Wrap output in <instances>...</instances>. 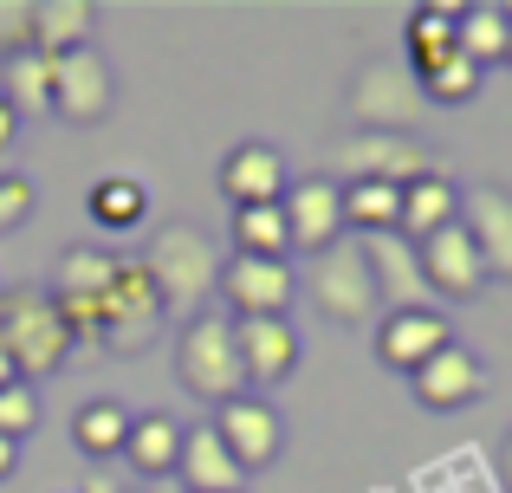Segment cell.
<instances>
[{
	"mask_svg": "<svg viewBox=\"0 0 512 493\" xmlns=\"http://www.w3.org/2000/svg\"><path fill=\"white\" fill-rule=\"evenodd\" d=\"M448 344H454V325L435 312V305L376 318V357H383L389 370H402V377H415V370H422L435 351H448Z\"/></svg>",
	"mask_w": 512,
	"mask_h": 493,
	"instance_id": "cell-14",
	"label": "cell"
},
{
	"mask_svg": "<svg viewBox=\"0 0 512 493\" xmlns=\"http://www.w3.org/2000/svg\"><path fill=\"white\" fill-rule=\"evenodd\" d=\"M20 52H39L33 46V0H0V65L20 59Z\"/></svg>",
	"mask_w": 512,
	"mask_h": 493,
	"instance_id": "cell-33",
	"label": "cell"
},
{
	"mask_svg": "<svg viewBox=\"0 0 512 493\" xmlns=\"http://www.w3.org/2000/svg\"><path fill=\"white\" fill-rule=\"evenodd\" d=\"M415 260H422V279H428V299H480V292L493 286L487 266H480V247L467 241L461 221H448V228H435L428 241H415Z\"/></svg>",
	"mask_w": 512,
	"mask_h": 493,
	"instance_id": "cell-9",
	"label": "cell"
},
{
	"mask_svg": "<svg viewBox=\"0 0 512 493\" xmlns=\"http://www.w3.org/2000/svg\"><path fill=\"white\" fill-rule=\"evenodd\" d=\"M461 228L480 247L487 279L512 286V189H500V182H461Z\"/></svg>",
	"mask_w": 512,
	"mask_h": 493,
	"instance_id": "cell-12",
	"label": "cell"
},
{
	"mask_svg": "<svg viewBox=\"0 0 512 493\" xmlns=\"http://www.w3.org/2000/svg\"><path fill=\"white\" fill-rule=\"evenodd\" d=\"M448 221H461V182L454 176H422V182H409L402 189V241H428L435 228H448Z\"/></svg>",
	"mask_w": 512,
	"mask_h": 493,
	"instance_id": "cell-21",
	"label": "cell"
},
{
	"mask_svg": "<svg viewBox=\"0 0 512 493\" xmlns=\"http://www.w3.org/2000/svg\"><path fill=\"white\" fill-rule=\"evenodd\" d=\"M279 215L292 228V247L299 253H325L344 241V182L338 176H299L279 195Z\"/></svg>",
	"mask_w": 512,
	"mask_h": 493,
	"instance_id": "cell-10",
	"label": "cell"
},
{
	"mask_svg": "<svg viewBox=\"0 0 512 493\" xmlns=\"http://www.w3.org/2000/svg\"><path fill=\"white\" fill-rule=\"evenodd\" d=\"M7 383H26V377H20V370H13V357L0 351V390H7Z\"/></svg>",
	"mask_w": 512,
	"mask_h": 493,
	"instance_id": "cell-38",
	"label": "cell"
},
{
	"mask_svg": "<svg viewBox=\"0 0 512 493\" xmlns=\"http://www.w3.org/2000/svg\"><path fill=\"white\" fill-rule=\"evenodd\" d=\"M500 481H506V493H512V429H506V442H500Z\"/></svg>",
	"mask_w": 512,
	"mask_h": 493,
	"instance_id": "cell-37",
	"label": "cell"
},
{
	"mask_svg": "<svg viewBox=\"0 0 512 493\" xmlns=\"http://www.w3.org/2000/svg\"><path fill=\"white\" fill-rule=\"evenodd\" d=\"M117 266H124V253H111V247H65L59 253V266H52V299H65V305H98L104 292H111V279H117Z\"/></svg>",
	"mask_w": 512,
	"mask_h": 493,
	"instance_id": "cell-20",
	"label": "cell"
},
{
	"mask_svg": "<svg viewBox=\"0 0 512 493\" xmlns=\"http://www.w3.org/2000/svg\"><path fill=\"white\" fill-rule=\"evenodd\" d=\"M292 292H299V273L286 260H221V299H227V318H286Z\"/></svg>",
	"mask_w": 512,
	"mask_h": 493,
	"instance_id": "cell-11",
	"label": "cell"
},
{
	"mask_svg": "<svg viewBox=\"0 0 512 493\" xmlns=\"http://www.w3.org/2000/svg\"><path fill=\"white\" fill-rule=\"evenodd\" d=\"M111 104H117V78H111V59L98 46H78V52L52 59V111L65 124H104Z\"/></svg>",
	"mask_w": 512,
	"mask_h": 493,
	"instance_id": "cell-8",
	"label": "cell"
},
{
	"mask_svg": "<svg viewBox=\"0 0 512 493\" xmlns=\"http://www.w3.org/2000/svg\"><path fill=\"white\" fill-rule=\"evenodd\" d=\"M91 26H98V7H91V0H33V46L46 52V59L91 46Z\"/></svg>",
	"mask_w": 512,
	"mask_h": 493,
	"instance_id": "cell-22",
	"label": "cell"
},
{
	"mask_svg": "<svg viewBox=\"0 0 512 493\" xmlns=\"http://www.w3.org/2000/svg\"><path fill=\"white\" fill-rule=\"evenodd\" d=\"M344 228L396 234L402 228V189H389V182H344Z\"/></svg>",
	"mask_w": 512,
	"mask_h": 493,
	"instance_id": "cell-27",
	"label": "cell"
},
{
	"mask_svg": "<svg viewBox=\"0 0 512 493\" xmlns=\"http://www.w3.org/2000/svg\"><path fill=\"white\" fill-rule=\"evenodd\" d=\"M350 117H357V130H402V137H415L428 117V98L422 85H415L409 59L402 52H376V59H363L357 72H350Z\"/></svg>",
	"mask_w": 512,
	"mask_h": 493,
	"instance_id": "cell-5",
	"label": "cell"
},
{
	"mask_svg": "<svg viewBox=\"0 0 512 493\" xmlns=\"http://www.w3.org/2000/svg\"><path fill=\"white\" fill-rule=\"evenodd\" d=\"M130 409L124 403H111V396H98V403H85L72 416V442H78V455L85 461H104V455H124V442H130Z\"/></svg>",
	"mask_w": 512,
	"mask_h": 493,
	"instance_id": "cell-25",
	"label": "cell"
},
{
	"mask_svg": "<svg viewBox=\"0 0 512 493\" xmlns=\"http://www.w3.org/2000/svg\"><path fill=\"white\" fill-rule=\"evenodd\" d=\"M65 318V331H72V344H104L111 357H143L156 344V325H163V292H156V279L143 273L137 253H124V266H117L111 292H104L98 305H65L52 299Z\"/></svg>",
	"mask_w": 512,
	"mask_h": 493,
	"instance_id": "cell-1",
	"label": "cell"
},
{
	"mask_svg": "<svg viewBox=\"0 0 512 493\" xmlns=\"http://www.w3.org/2000/svg\"><path fill=\"white\" fill-rule=\"evenodd\" d=\"M33 429H39V390L33 383H7V390H0V435H7V442H26Z\"/></svg>",
	"mask_w": 512,
	"mask_h": 493,
	"instance_id": "cell-32",
	"label": "cell"
},
{
	"mask_svg": "<svg viewBox=\"0 0 512 493\" xmlns=\"http://www.w3.org/2000/svg\"><path fill=\"white\" fill-rule=\"evenodd\" d=\"M13 143H20V117H13V104L0 98V163L13 156Z\"/></svg>",
	"mask_w": 512,
	"mask_h": 493,
	"instance_id": "cell-35",
	"label": "cell"
},
{
	"mask_svg": "<svg viewBox=\"0 0 512 493\" xmlns=\"http://www.w3.org/2000/svg\"><path fill=\"white\" fill-rule=\"evenodd\" d=\"M435 150L422 137H402V130H350L338 143V182H389V189H409V182L435 176Z\"/></svg>",
	"mask_w": 512,
	"mask_h": 493,
	"instance_id": "cell-7",
	"label": "cell"
},
{
	"mask_svg": "<svg viewBox=\"0 0 512 493\" xmlns=\"http://www.w3.org/2000/svg\"><path fill=\"white\" fill-rule=\"evenodd\" d=\"M39 208V189L26 176H0V234H13L26 215Z\"/></svg>",
	"mask_w": 512,
	"mask_h": 493,
	"instance_id": "cell-34",
	"label": "cell"
},
{
	"mask_svg": "<svg viewBox=\"0 0 512 493\" xmlns=\"http://www.w3.org/2000/svg\"><path fill=\"white\" fill-rule=\"evenodd\" d=\"M78 493H117V481H104V474H91V481L78 487Z\"/></svg>",
	"mask_w": 512,
	"mask_h": 493,
	"instance_id": "cell-39",
	"label": "cell"
},
{
	"mask_svg": "<svg viewBox=\"0 0 512 493\" xmlns=\"http://www.w3.org/2000/svg\"><path fill=\"white\" fill-rule=\"evenodd\" d=\"M305 292H312V305L331 318V325H370V318L383 312V299H376V279H370V260H363L357 234H344L338 247L312 253V279H305Z\"/></svg>",
	"mask_w": 512,
	"mask_h": 493,
	"instance_id": "cell-6",
	"label": "cell"
},
{
	"mask_svg": "<svg viewBox=\"0 0 512 493\" xmlns=\"http://www.w3.org/2000/svg\"><path fill=\"white\" fill-rule=\"evenodd\" d=\"M117 493H143V487H117Z\"/></svg>",
	"mask_w": 512,
	"mask_h": 493,
	"instance_id": "cell-41",
	"label": "cell"
},
{
	"mask_svg": "<svg viewBox=\"0 0 512 493\" xmlns=\"http://www.w3.org/2000/svg\"><path fill=\"white\" fill-rule=\"evenodd\" d=\"M454 26H461V7H448V0H435V7H415V13H409V52H402V59L448 52V46H454Z\"/></svg>",
	"mask_w": 512,
	"mask_h": 493,
	"instance_id": "cell-31",
	"label": "cell"
},
{
	"mask_svg": "<svg viewBox=\"0 0 512 493\" xmlns=\"http://www.w3.org/2000/svg\"><path fill=\"white\" fill-rule=\"evenodd\" d=\"M188 493H247V468L227 455V442L214 429H188L182 435V461H175Z\"/></svg>",
	"mask_w": 512,
	"mask_h": 493,
	"instance_id": "cell-19",
	"label": "cell"
},
{
	"mask_svg": "<svg viewBox=\"0 0 512 493\" xmlns=\"http://www.w3.org/2000/svg\"><path fill=\"white\" fill-rule=\"evenodd\" d=\"M208 429L221 435L227 455H234L247 474L273 468L279 448H286V429H279V416H273V403H266V396H234V403H221Z\"/></svg>",
	"mask_w": 512,
	"mask_h": 493,
	"instance_id": "cell-13",
	"label": "cell"
},
{
	"mask_svg": "<svg viewBox=\"0 0 512 493\" xmlns=\"http://www.w3.org/2000/svg\"><path fill=\"white\" fill-rule=\"evenodd\" d=\"M234 344H240V370H247V383H260V390H273V383H286L292 370H299V331L286 325V318H234Z\"/></svg>",
	"mask_w": 512,
	"mask_h": 493,
	"instance_id": "cell-16",
	"label": "cell"
},
{
	"mask_svg": "<svg viewBox=\"0 0 512 493\" xmlns=\"http://www.w3.org/2000/svg\"><path fill=\"white\" fill-rule=\"evenodd\" d=\"M234 253H247V260H286L292 228L279 215V202L273 208H234Z\"/></svg>",
	"mask_w": 512,
	"mask_h": 493,
	"instance_id": "cell-29",
	"label": "cell"
},
{
	"mask_svg": "<svg viewBox=\"0 0 512 493\" xmlns=\"http://www.w3.org/2000/svg\"><path fill=\"white\" fill-rule=\"evenodd\" d=\"M175 377L188 396L201 403H234L247 396V370H240V344H234V318L227 312H195L175 338Z\"/></svg>",
	"mask_w": 512,
	"mask_h": 493,
	"instance_id": "cell-4",
	"label": "cell"
},
{
	"mask_svg": "<svg viewBox=\"0 0 512 493\" xmlns=\"http://www.w3.org/2000/svg\"><path fill=\"white\" fill-rule=\"evenodd\" d=\"M409 72H415V85H422L428 104H467L480 91V65L467 59L461 46L428 52V59H409Z\"/></svg>",
	"mask_w": 512,
	"mask_h": 493,
	"instance_id": "cell-23",
	"label": "cell"
},
{
	"mask_svg": "<svg viewBox=\"0 0 512 493\" xmlns=\"http://www.w3.org/2000/svg\"><path fill=\"white\" fill-rule=\"evenodd\" d=\"M85 208H91V221H98V228L124 234V228H137V221L150 215V189H143V182H130V176H104V182H91Z\"/></svg>",
	"mask_w": 512,
	"mask_h": 493,
	"instance_id": "cell-28",
	"label": "cell"
},
{
	"mask_svg": "<svg viewBox=\"0 0 512 493\" xmlns=\"http://www.w3.org/2000/svg\"><path fill=\"white\" fill-rule=\"evenodd\" d=\"M182 422L175 416H137L130 422V442H124V455H130V468L143 474V481H156V474H175V461H182Z\"/></svg>",
	"mask_w": 512,
	"mask_h": 493,
	"instance_id": "cell-24",
	"label": "cell"
},
{
	"mask_svg": "<svg viewBox=\"0 0 512 493\" xmlns=\"http://www.w3.org/2000/svg\"><path fill=\"white\" fill-rule=\"evenodd\" d=\"M506 33H512V20H506V7H461V26H454V46L467 52V59L487 72V65H500L506 59Z\"/></svg>",
	"mask_w": 512,
	"mask_h": 493,
	"instance_id": "cell-30",
	"label": "cell"
},
{
	"mask_svg": "<svg viewBox=\"0 0 512 493\" xmlns=\"http://www.w3.org/2000/svg\"><path fill=\"white\" fill-rule=\"evenodd\" d=\"M409 383H415V403L422 409H467V403L487 396V364H480L467 344H448V351H435Z\"/></svg>",
	"mask_w": 512,
	"mask_h": 493,
	"instance_id": "cell-17",
	"label": "cell"
},
{
	"mask_svg": "<svg viewBox=\"0 0 512 493\" xmlns=\"http://www.w3.org/2000/svg\"><path fill=\"white\" fill-rule=\"evenodd\" d=\"M0 98L13 104V117H46L52 111V59L46 52H20L0 72Z\"/></svg>",
	"mask_w": 512,
	"mask_h": 493,
	"instance_id": "cell-26",
	"label": "cell"
},
{
	"mask_svg": "<svg viewBox=\"0 0 512 493\" xmlns=\"http://www.w3.org/2000/svg\"><path fill=\"white\" fill-rule=\"evenodd\" d=\"M0 351L13 357V370H20L26 383L65 370V357H72L78 344H72V331H65L52 292H39V286H0Z\"/></svg>",
	"mask_w": 512,
	"mask_h": 493,
	"instance_id": "cell-2",
	"label": "cell"
},
{
	"mask_svg": "<svg viewBox=\"0 0 512 493\" xmlns=\"http://www.w3.org/2000/svg\"><path fill=\"white\" fill-rule=\"evenodd\" d=\"M357 247H363V260H370V279H376L383 312L435 305V299H428V279H422V260H415V241H402V234H357Z\"/></svg>",
	"mask_w": 512,
	"mask_h": 493,
	"instance_id": "cell-15",
	"label": "cell"
},
{
	"mask_svg": "<svg viewBox=\"0 0 512 493\" xmlns=\"http://www.w3.org/2000/svg\"><path fill=\"white\" fill-rule=\"evenodd\" d=\"M137 260H143V273L156 279L163 305H182L188 318L201 312L208 292H221V253H214V241L195 228V221H169V228H156L150 247H143Z\"/></svg>",
	"mask_w": 512,
	"mask_h": 493,
	"instance_id": "cell-3",
	"label": "cell"
},
{
	"mask_svg": "<svg viewBox=\"0 0 512 493\" xmlns=\"http://www.w3.org/2000/svg\"><path fill=\"white\" fill-rule=\"evenodd\" d=\"M286 156L273 150V143H234L221 163V195L234 208H273L279 195H286Z\"/></svg>",
	"mask_w": 512,
	"mask_h": 493,
	"instance_id": "cell-18",
	"label": "cell"
},
{
	"mask_svg": "<svg viewBox=\"0 0 512 493\" xmlns=\"http://www.w3.org/2000/svg\"><path fill=\"white\" fill-rule=\"evenodd\" d=\"M506 20H512V13H506ZM506 65H512V33H506Z\"/></svg>",
	"mask_w": 512,
	"mask_h": 493,
	"instance_id": "cell-40",
	"label": "cell"
},
{
	"mask_svg": "<svg viewBox=\"0 0 512 493\" xmlns=\"http://www.w3.org/2000/svg\"><path fill=\"white\" fill-rule=\"evenodd\" d=\"M13 468H20V442H7V435H0V481H7Z\"/></svg>",
	"mask_w": 512,
	"mask_h": 493,
	"instance_id": "cell-36",
	"label": "cell"
}]
</instances>
